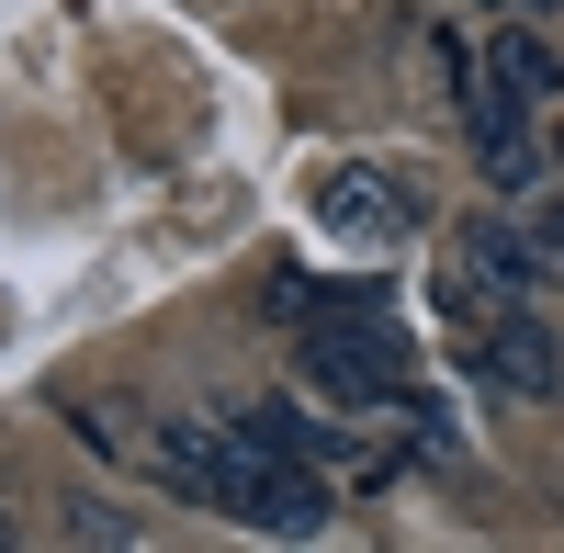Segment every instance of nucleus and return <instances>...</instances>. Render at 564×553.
Here are the masks:
<instances>
[{"mask_svg":"<svg viewBox=\"0 0 564 553\" xmlns=\"http://www.w3.org/2000/svg\"><path fill=\"white\" fill-rule=\"evenodd\" d=\"M294 373H305V395L350 406V419H372V406H406V395H417V328H395V305L339 316V328L305 339Z\"/></svg>","mask_w":564,"mask_h":553,"instance_id":"nucleus-1","label":"nucleus"},{"mask_svg":"<svg viewBox=\"0 0 564 553\" xmlns=\"http://www.w3.org/2000/svg\"><path fill=\"white\" fill-rule=\"evenodd\" d=\"M430 57H441V79L463 90V124H475V170L497 181V193H531V181H542V124H531V90H508L486 57H475V45H430Z\"/></svg>","mask_w":564,"mask_h":553,"instance_id":"nucleus-2","label":"nucleus"},{"mask_svg":"<svg viewBox=\"0 0 564 553\" xmlns=\"http://www.w3.org/2000/svg\"><path fill=\"white\" fill-rule=\"evenodd\" d=\"M475 384H486V395H520V406H542V395L564 384L553 328H542L531 305H497V316H475Z\"/></svg>","mask_w":564,"mask_h":553,"instance_id":"nucleus-3","label":"nucleus"},{"mask_svg":"<svg viewBox=\"0 0 564 553\" xmlns=\"http://www.w3.org/2000/svg\"><path fill=\"white\" fill-rule=\"evenodd\" d=\"M316 226L350 238V249H395L406 238V193H395L384 170H327L316 181Z\"/></svg>","mask_w":564,"mask_h":553,"instance_id":"nucleus-4","label":"nucleus"},{"mask_svg":"<svg viewBox=\"0 0 564 553\" xmlns=\"http://www.w3.org/2000/svg\"><path fill=\"white\" fill-rule=\"evenodd\" d=\"M249 419H260V441H271V452H294V464H316V475H350V486H372V475H384V464H372V452H361L339 419H305L294 395L249 406Z\"/></svg>","mask_w":564,"mask_h":553,"instance_id":"nucleus-5","label":"nucleus"},{"mask_svg":"<svg viewBox=\"0 0 564 553\" xmlns=\"http://www.w3.org/2000/svg\"><path fill=\"white\" fill-rule=\"evenodd\" d=\"M486 68H497L508 90H531V102H553V90H564V57H553V45H542L531 23H497V45H486Z\"/></svg>","mask_w":564,"mask_h":553,"instance_id":"nucleus-6","label":"nucleus"},{"mask_svg":"<svg viewBox=\"0 0 564 553\" xmlns=\"http://www.w3.org/2000/svg\"><path fill=\"white\" fill-rule=\"evenodd\" d=\"M406 452H417L430 475L463 464V441H452V406H441V395H406Z\"/></svg>","mask_w":564,"mask_h":553,"instance_id":"nucleus-7","label":"nucleus"},{"mask_svg":"<svg viewBox=\"0 0 564 553\" xmlns=\"http://www.w3.org/2000/svg\"><path fill=\"white\" fill-rule=\"evenodd\" d=\"M520 238H531V260H542V283H564V204L520 215Z\"/></svg>","mask_w":564,"mask_h":553,"instance_id":"nucleus-8","label":"nucleus"},{"mask_svg":"<svg viewBox=\"0 0 564 553\" xmlns=\"http://www.w3.org/2000/svg\"><path fill=\"white\" fill-rule=\"evenodd\" d=\"M68 531H79V542H148V520H113V509H79Z\"/></svg>","mask_w":564,"mask_h":553,"instance_id":"nucleus-9","label":"nucleus"},{"mask_svg":"<svg viewBox=\"0 0 564 553\" xmlns=\"http://www.w3.org/2000/svg\"><path fill=\"white\" fill-rule=\"evenodd\" d=\"M497 12H542V0H497Z\"/></svg>","mask_w":564,"mask_h":553,"instance_id":"nucleus-10","label":"nucleus"},{"mask_svg":"<svg viewBox=\"0 0 564 553\" xmlns=\"http://www.w3.org/2000/svg\"><path fill=\"white\" fill-rule=\"evenodd\" d=\"M0 542H12V520H0Z\"/></svg>","mask_w":564,"mask_h":553,"instance_id":"nucleus-11","label":"nucleus"},{"mask_svg":"<svg viewBox=\"0 0 564 553\" xmlns=\"http://www.w3.org/2000/svg\"><path fill=\"white\" fill-rule=\"evenodd\" d=\"M553 148H564V135H553Z\"/></svg>","mask_w":564,"mask_h":553,"instance_id":"nucleus-12","label":"nucleus"}]
</instances>
